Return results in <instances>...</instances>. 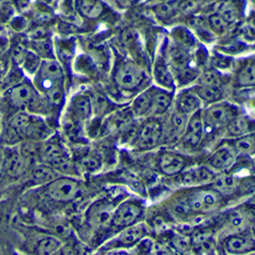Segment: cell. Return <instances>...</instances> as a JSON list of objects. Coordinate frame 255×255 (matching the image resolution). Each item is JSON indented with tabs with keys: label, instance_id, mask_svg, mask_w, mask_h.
<instances>
[{
	"label": "cell",
	"instance_id": "d590c367",
	"mask_svg": "<svg viewBox=\"0 0 255 255\" xmlns=\"http://www.w3.org/2000/svg\"><path fill=\"white\" fill-rule=\"evenodd\" d=\"M234 149L239 153H251L254 150V136L253 134H249V135L239 136L235 143H234Z\"/></svg>",
	"mask_w": 255,
	"mask_h": 255
},
{
	"label": "cell",
	"instance_id": "603a6c76",
	"mask_svg": "<svg viewBox=\"0 0 255 255\" xmlns=\"http://www.w3.org/2000/svg\"><path fill=\"white\" fill-rule=\"evenodd\" d=\"M62 246L60 240L52 235H47L38 239L34 247V252L42 255H49L57 253Z\"/></svg>",
	"mask_w": 255,
	"mask_h": 255
},
{
	"label": "cell",
	"instance_id": "83f0119b",
	"mask_svg": "<svg viewBox=\"0 0 255 255\" xmlns=\"http://www.w3.org/2000/svg\"><path fill=\"white\" fill-rule=\"evenodd\" d=\"M154 77L155 81H157V83H159L162 87L172 88L174 86V79L172 76V73L169 72L165 62L161 58H159L157 60V63H155Z\"/></svg>",
	"mask_w": 255,
	"mask_h": 255
},
{
	"label": "cell",
	"instance_id": "e575fe53",
	"mask_svg": "<svg viewBox=\"0 0 255 255\" xmlns=\"http://www.w3.org/2000/svg\"><path fill=\"white\" fill-rule=\"evenodd\" d=\"M254 62L249 61L237 75V85L240 87H251L254 85Z\"/></svg>",
	"mask_w": 255,
	"mask_h": 255
},
{
	"label": "cell",
	"instance_id": "b9f144b4",
	"mask_svg": "<svg viewBox=\"0 0 255 255\" xmlns=\"http://www.w3.org/2000/svg\"><path fill=\"white\" fill-rule=\"evenodd\" d=\"M230 223H231V226L233 229L238 230V231L245 229V225H246L245 219L243 218L242 215H239L238 212H234L233 215H231Z\"/></svg>",
	"mask_w": 255,
	"mask_h": 255
},
{
	"label": "cell",
	"instance_id": "cb8c5ba5",
	"mask_svg": "<svg viewBox=\"0 0 255 255\" xmlns=\"http://www.w3.org/2000/svg\"><path fill=\"white\" fill-rule=\"evenodd\" d=\"M10 35L5 30L0 31V81L10 66Z\"/></svg>",
	"mask_w": 255,
	"mask_h": 255
},
{
	"label": "cell",
	"instance_id": "9a60e30c",
	"mask_svg": "<svg viewBox=\"0 0 255 255\" xmlns=\"http://www.w3.org/2000/svg\"><path fill=\"white\" fill-rule=\"evenodd\" d=\"M150 95H151L150 114H153V115L164 114L173 102L172 95L166 93L165 90L158 89V88H151Z\"/></svg>",
	"mask_w": 255,
	"mask_h": 255
},
{
	"label": "cell",
	"instance_id": "277c9868",
	"mask_svg": "<svg viewBox=\"0 0 255 255\" xmlns=\"http://www.w3.org/2000/svg\"><path fill=\"white\" fill-rule=\"evenodd\" d=\"M33 85L40 94H43L45 90L55 85L63 84V69L60 63L54 59H43L38 72L33 76Z\"/></svg>",
	"mask_w": 255,
	"mask_h": 255
},
{
	"label": "cell",
	"instance_id": "3957f363",
	"mask_svg": "<svg viewBox=\"0 0 255 255\" xmlns=\"http://www.w3.org/2000/svg\"><path fill=\"white\" fill-rule=\"evenodd\" d=\"M43 186L46 197L57 203L74 201L81 191V182L68 176H58Z\"/></svg>",
	"mask_w": 255,
	"mask_h": 255
},
{
	"label": "cell",
	"instance_id": "8fae6325",
	"mask_svg": "<svg viewBox=\"0 0 255 255\" xmlns=\"http://www.w3.org/2000/svg\"><path fill=\"white\" fill-rule=\"evenodd\" d=\"M141 215V207L135 202H125L114 209L112 224L116 228H127L135 223Z\"/></svg>",
	"mask_w": 255,
	"mask_h": 255
},
{
	"label": "cell",
	"instance_id": "f1b7e54d",
	"mask_svg": "<svg viewBox=\"0 0 255 255\" xmlns=\"http://www.w3.org/2000/svg\"><path fill=\"white\" fill-rule=\"evenodd\" d=\"M150 89L145 90L138 97H136L132 104L133 114L137 117H143L150 114Z\"/></svg>",
	"mask_w": 255,
	"mask_h": 255
},
{
	"label": "cell",
	"instance_id": "e0dca14e",
	"mask_svg": "<svg viewBox=\"0 0 255 255\" xmlns=\"http://www.w3.org/2000/svg\"><path fill=\"white\" fill-rule=\"evenodd\" d=\"M224 249L231 254H243L254 249V240L242 235H232L225 239Z\"/></svg>",
	"mask_w": 255,
	"mask_h": 255
},
{
	"label": "cell",
	"instance_id": "9c48e42d",
	"mask_svg": "<svg viewBox=\"0 0 255 255\" xmlns=\"http://www.w3.org/2000/svg\"><path fill=\"white\" fill-rule=\"evenodd\" d=\"M236 117V110L230 104L211 105L204 113V125L216 129L228 125L232 119Z\"/></svg>",
	"mask_w": 255,
	"mask_h": 255
},
{
	"label": "cell",
	"instance_id": "4316f807",
	"mask_svg": "<svg viewBox=\"0 0 255 255\" xmlns=\"http://www.w3.org/2000/svg\"><path fill=\"white\" fill-rule=\"evenodd\" d=\"M191 245L195 253L198 254H209L215 251V243L214 239L208 234H200L194 236L191 240Z\"/></svg>",
	"mask_w": 255,
	"mask_h": 255
},
{
	"label": "cell",
	"instance_id": "f35d334b",
	"mask_svg": "<svg viewBox=\"0 0 255 255\" xmlns=\"http://www.w3.org/2000/svg\"><path fill=\"white\" fill-rule=\"evenodd\" d=\"M176 8L177 6L175 3H173V1H168V0H166L165 2L157 5V8H155V13H157V15L160 18L167 19L173 15Z\"/></svg>",
	"mask_w": 255,
	"mask_h": 255
},
{
	"label": "cell",
	"instance_id": "7bdbcfd3",
	"mask_svg": "<svg viewBox=\"0 0 255 255\" xmlns=\"http://www.w3.org/2000/svg\"><path fill=\"white\" fill-rule=\"evenodd\" d=\"M10 25H11L12 29H13L14 31L20 32V31H23L24 29H26V27H27V20H26V18H24V17H22V16H16V17H13V18L11 19Z\"/></svg>",
	"mask_w": 255,
	"mask_h": 255
},
{
	"label": "cell",
	"instance_id": "7c38bea8",
	"mask_svg": "<svg viewBox=\"0 0 255 255\" xmlns=\"http://www.w3.org/2000/svg\"><path fill=\"white\" fill-rule=\"evenodd\" d=\"M204 133V120L201 115V112L197 111L192 114L187 123L186 130L183 132V139L190 146H197L203 137Z\"/></svg>",
	"mask_w": 255,
	"mask_h": 255
},
{
	"label": "cell",
	"instance_id": "ee69618b",
	"mask_svg": "<svg viewBox=\"0 0 255 255\" xmlns=\"http://www.w3.org/2000/svg\"><path fill=\"white\" fill-rule=\"evenodd\" d=\"M0 133H1V120H0Z\"/></svg>",
	"mask_w": 255,
	"mask_h": 255
},
{
	"label": "cell",
	"instance_id": "5bb4252c",
	"mask_svg": "<svg viewBox=\"0 0 255 255\" xmlns=\"http://www.w3.org/2000/svg\"><path fill=\"white\" fill-rule=\"evenodd\" d=\"M185 167V160L181 155L175 152H164L160 155L159 168L160 171L167 176L179 174Z\"/></svg>",
	"mask_w": 255,
	"mask_h": 255
},
{
	"label": "cell",
	"instance_id": "d4e9b609",
	"mask_svg": "<svg viewBox=\"0 0 255 255\" xmlns=\"http://www.w3.org/2000/svg\"><path fill=\"white\" fill-rule=\"evenodd\" d=\"M212 186H214V190L220 195H230L236 191L238 182L234 176L223 175L218 177Z\"/></svg>",
	"mask_w": 255,
	"mask_h": 255
},
{
	"label": "cell",
	"instance_id": "60d3db41",
	"mask_svg": "<svg viewBox=\"0 0 255 255\" xmlns=\"http://www.w3.org/2000/svg\"><path fill=\"white\" fill-rule=\"evenodd\" d=\"M173 246L177 251L185 252L189 250V248L191 246V240L186 236H176L173 239Z\"/></svg>",
	"mask_w": 255,
	"mask_h": 255
},
{
	"label": "cell",
	"instance_id": "ab89813d",
	"mask_svg": "<svg viewBox=\"0 0 255 255\" xmlns=\"http://www.w3.org/2000/svg\"><path fill=\"white\" fill-rule=\"evenodd\" d=\"M81 165L87 172H95L100 166V161L96 159L94 155H86L81 160Z\"/></svg>",
	"mask_w": 255,
	"mask_h": 255
},
{
	"label": "cell",
	"instance_id": "1f68e13d",
	"mask_svg": "<svg viewBox=\"0 0 255 255\" xmlns=\"http://www.w3.org/2000/svg\"><path fill=\"white\" fill-rule=\"evenodd\" d=\"M195 94L201 99L202 102L206 103L217 102L222 98L221 87H207L200 85L195 88Z\"/></svg>",
	"mask_w": 255,
	"mask_h": 255
},
{
	"label": "cell",
	"instance_id": "6da1fadb",
	"mask_svg": "<svg viewBox=\"0 0 255 255\" xmlns=\"http://www.w3.org/2000/svg\"><path fill=\"white\" fill-rule=\"evenodd\" d=\"M49 128L40 116L27 111H18L1 118L0 146L17 145L22 140L43 139Z\"/></svg>",
	"mask_w": 255,
	"mask_h": 255
},
{
	"label": "cell",
	"instance_id": "f546056e",
	"mask_svg": "<svg viewBox=\"0 0 255 255\" xmlns=\"http://www.w3.org/2000/svg\"><path fill=\"white\" fill-rule=\"evenodd\" d=\"M42 60L43 59H42L38 54H35L31 49H28L19 67L23 70V72L25 74L34 76L35 73L38 72Z\"/></svg>",
	"mask_w": 255,
	"mask_h": 255
},
{
	"label": "cell",
	"instance_id": "52a82bcc",
	"mask_svg": "<svg viewBox=\"0 0 255 255\" xmlns=\"http://www.w3.org/2000/svg\"><path fill=\"white\" fill-rule=\"evenodd\" d=\"M221 202V195L215 190L196 191L189 197L188 205L191 211L206 214L219 207Z\"/></svg>",
	"mask_w": 255,
	"mask_h": 255
},
{
	"label": "cell",
	"instance_id": "5b68a950",
	"mask_svg": "<svg viewBox=\"0 0 255 255\" xmlns=\"http://www.w3.org/2000/svg\"><path fill=\"white\" fill-rule=\"evenodd\" d=\"M145 79L143 69L136 62L123 61L115 71L114 80L117 86L123 90L136 89Z\"/></svg>",
	"mask_w": 255,
	"mask_h": 255
},
{
	"label": "cell",
	"instance_id": "ba28073f",
	"mask_svg": "<svg viewBox=\"0 0 255 255\" xmlns=\"http://www.w3.org/2000/svg\"><path fill=\"white\" fill-rule=\"evenodd\" d=\"M163 129L157 120H150L141 126L135 137V147L137 149L147 150L157 146L162 138Z\"/></svg>",
	"mask_w": 255,
	"mask_h": 255
},
{
	"label": "cell",
	"instance_id": "44dd1931",
	"mask_svg": "<svg viewBox=\"0 0 255 255\" xmlns=\"http://www.w3.org/2000/svg\"><path fill=\"white\" fill-rule=\"evenodd\" d=\"M202 105L201 99L197 97L195 93L192 91H185L178 97V101H177V109L182 114L190 115L194 114L195 112L200 111Z\"/></svg>",
	"mask_w": 255,
	"mask_h": 255
},
{
	"label": "cell",
	"instance_id": "2e32d148",
	"mask_svg": "<svg viewBox=\"0 0 255 255\" xmlns=\"http://www.w3.org/2000/svg\"><path fill=\"white\" fill-rule=\"evenodd\" d=\"M215 174L209 168L205 166H198L189 169L182 175V183L187 186H200L214 180Z\"/></svg>",
	"mask_w": 255,
	"mask_h": 255
},
{
	"label": "cell",
	"instance_id": "d6a6232c",
	"mask_svg": "<svg viewBox=\"0 0 255 255\" xmlns=\"http://www.w3.org/2000/svg\"><path fill=\"white\" fill-rule=\"evenodd\" d=\"M226 126H228L230 135L236 137L245 135V134H247L250 130L249 120L245 117H235Z\"/></svg>",
	"mask_w": 255,
	"mask_h": 255
},
{
	"label": "cell",
	"instance_id": "4fadbf2b",
	"mask_svg": "<svg viewBox=\"0 0 255 255\" xmlns=\"http://www.w3.org/2000/svg\"><path fill=\"white\" fill-rule=\"evenodd\" d=\"M236 159V151L234 148L223 145L211 154L209 163L210 165L218 169V171H224L231 167Z\"/></svg>",
	"mask_w": 255,
	"mask_h": 255
},
{
	"label": "cell",
	"instance_id": "d6986e66",
	"mask_svg": "<svg viewBox=\"0 0 255 255\" xmlns=\"http://www.w3.org/2000/svg\"><path fill=\"white\" fill-rule=\"evenodd\" d=\"M59 176L58 171H56L51 165L41 163V164L34 165L29 175V181L33 185H45V183L52 181Z\"/></svg>",
	"mask_w": 255,
	"mask_h": 255
},
{
	"label": "cell",
	"instance_id": "ffe728a7",
	"mask_svg": "<svg viewBox=\"0 0 255 255\" xmlns=\"http://www.w3.org/2000/svg\"><path fill=\"white\" fill-rule=\"evenodd\" d=\"M75 5L81 15L88 19L99 18L105 9L101 0H76Z\"/></svg>",
	"mask_w": 255,
	"mask_h": 255
},
{
	"label": "cell",
	"instance_id": "74e56055",
	"mask_svg": "<svg viewBox=\"0 0 255 255\" xmlns=\"http://www.w3.org/2000/svg\"><path fill=\"white\" fill-rule=\"evenodd\" d=\"M208 22L211 29L217 33H223L226 30V27H228L226 20L218 13L210 15L208 18Z\"/></svg>",
	"mask_w": 255,
	"mask_h": 255
},
{
	"label": "cell",
	"instance_id": "8d00e7d4",
	"mask_svg": "<svg viewBox=\"0 0 255 255\" xmlns=\"http://www.w3.org/2000/svg\"><path fill=\"white\" fill-rule=\"evenodd\" d=\"M200 85L207 87H221L222 80L214 71H206L200 76Z\"/></svg>",
	"mask_w": 255,
	"mask_h": 255
},
{
	"label": "cell",
	"instance_id": "7402d4cb",
	"mask_svg": "<svg viewBox=\"0 0 255 255\" xmlns=\"http://www.w3.org/2000/svg\"><path fill=\"white\" fill-rule=\"evenodd\" d=\"M28 48L38 54L42 59H54V45L49 38L35 39L28 42Z\"/></svg>",
	"mask_w": 255,
	"mask_h": 255
},
{
	"label": "cell",
	"instance_id": "30bf717a",
	"mask_svg": "<svg viewBox=\"0 0 255 255\" xmlns=\"http://www.w3.org/2000/svg\"><path fill=\"white\" fill-rule=\"evenodd\" d=\"M114 207L109 202H99L94 204L88 210L87 222L95 230H103L112 224Z\"/></svg>",
	"mask_w": 255,
	"mask_h": 255
},
{
	"label": "cell",
	"instance_id": "ac0fdd59",
	"mask_svg": "<svg viewBox=\"0 0 255 255\" xmlns=\"http://www.w3.org/2000/svg\"><path fill=\"white\" fill-rule=\"evenodd\" d=\"M146 235V228L143 223H133L120 233V235L116 238L115 243L123 246H131L137 244L139 240L143 239Z\"/></svg>",
	"mask_w": 255,
	"mask_h": 255
},
{
	"label": "cell",
	"instance_id": "484cf974",
	"mask_svg": "<svg viewBox=\"0 0 255 255\" xmlns=\"http://www.w3.org/2000/svg\"><path fill=\"white\" fill-rule=\"evenodd\" d=\"M72 111L74 115L81 120L89 118L91 112H93V104H91L90 98L87 96L76 97L72 103Z\"/></svg>",
	"mask_w": 255,
	"mask_h": 255
},
{
	"label": "cell",
	"instance_id": "8992f818",
	"mask_svg": "<svg viewBox=\"0 0 255 255\" xmlns=\"http://www.w3.org/2000/svg\"><path fill=\"white\" fill-rule=\"evenodd\" d=\"M39 157L42 162L51 165L56 171H67L70 166L65 148L57 138H48L39 149Z\"/></svg>",
	"mask_w": 255,
	"mask_h": 255
},
{
	"label": "cell",
	"instance_id": "836d02e7",
	"mask_svg": "<svg viewBox=\"0 0 255 255\" xmlns=\"http://www.w3.org/2000/svg\"><path fill=\"white\" fill-rule=\"evenodd\" d=\"M188 123L187 115L182 114L179 111L172 116L171 119V128H169V133L173 138L179 137L183 135V132L186 130V126Z\"/></svg>",
	"mask_w": 255,
	"mask_h": 255
},
{
	"label": "cell",
	"instance_id": "7a4b0ae2",
	"mask_svg": "<svg viewBox=\"0 0 255 255\" xmlns=\"http://www.w3.org/2000/svg\"><path fill=\"white\" fill-rule=\"evenodd\" d=\"M47 103L34 87L31 81L25 79L15 86L0 94V116L4 118L18 111H27L39 115L46 111Z\"/></svg>",
	"mask_w": 255,
	"mask_h": 255
},
{
	"label": "cell",
	"instance_id": "4dcf8cb0",
	"mask_svg": "<svg viewBox=\"0 0 255 255\" xmlns=\"http://www.w3.org/2000/svg\"><path fill=\"white\" fill-rule=\"evenodd\" d=\"M43 96L49 108H59L65 99L63 84L55 85V86L48 88L44 91Z\"/></svg>",
	"mask_w": 255,
	"mask_h": 255
}]
</instances>
